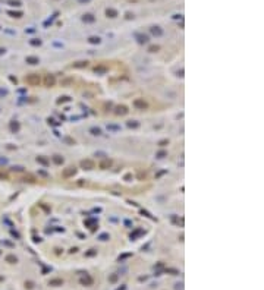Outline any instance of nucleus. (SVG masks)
I'll return each instance as SVG.
<instances>
[{"label": "nucleus", "instance_id": "obj_4", "mask_svg": "<svg viewBox=\"0 0 264 290\" xmlns=\"http://www.w3.org/2000/svg\"><path fill=\"white\" fill-rule=\"evenodd\" d=\"M84 21H88V22H91V21H94V18H93V15H85Z\"/></svg>", "mask_w": 264, "mask_h": 290}, {"label": "nucleus", "instance_id": "obj_6", "mask_svg": "<svg viewBox=\"0 0 264 290\" xmlns=\"http://www.w3.org/2000/svg\"><path fill=\"white\" fill-rule=\"evenodd\" d=\"M81 1H88V0H81Z\"/></svg>", "mask_w": 264, "mask_h": 290}, {"label": "nucleus", "instance_id": "obj_3", "mask_svg": "<svg viewBox=\"0 0 264 290\" xmlns=\"http://www.w3.org/2000/svg\"><path fill=\"white\" fill-rule=\"evenodd\" d=\"M53 84H54V78L48 75V76L46 78V85H47V87H50V85H53Z\"/></svg>", "mask_w": 264, "mask_h": 290}, {"label": "nucleus", "instance_id": "obj_2", "mask_svg": "<svg viewBox=\"0 0 264 290\" xmlns=\"http://www.w3.org/2000/svg\"><path fill=\"white\" fill-rule=\"evenodd\" d=\"M106 13H107V16H110V18H114V16L117 15V12H116L114 9H107Z\"/></svg>", "mask_w": 264, "mask_h": 290}, {"label": "nucleus", "instance_id": "obj_5", "mask_svg": "<svg viewBox=\"0 0 264 290\" xmlns=\"http://www.w3.org/2000/svg\"><path fill=\"white\" fill-rule=\"evenodd\" d=\"M82 166L85 167V166H88V167H93V163L91 161H82Z\"/></svg>", "mask_w": 264, "mask_h": 290}, {"label": "nucleus", "instance_id": "obj_1", "mask_svg": "<svg viewBox=\"0 0 264 290\" xmlns=\"http://www.w3.org/2000/svg\"><path fill=\"white\" fill-rule=\"evenodd\" d=\"M27 81H28L30 84H34V85H35V84H40V76H38V75H32V76H28Z\"/></svg>", "mask_w": 264, "mask_h": 290}]
</instances>
